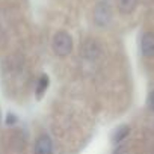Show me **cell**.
Instances as JSON below:
<instances>
[{
  "mask_svg": "<svg viewBox=\"0 0 154 154\" xmlns=\"http://www.w3.org/2000/svg\"><path fill=\"white\" fill-rule=\"evenodd\" d=\"M72 48V39L66 32H57L53 38V50L57 56L65 57Z\"/></svg>",
  "mask_w": 154,
  "mask_h": 154,
  "instance_id": "obj_1",
  "label": "cell"
},
{
  "mask_svg": "<svg viewBox=\"0 0 154 154\" xmlns=\"http://www.w3.org/2000/svg\"><path fill=\"white\" fill-rule=\"evenodd\" d=\"M110 18H112V11H110V6L106 3V2H100L97 6H95V11H94V20L98 26L104 27L110 23Z\"/></svg>",
  "mask_w": 154,
  "mask_h": 154,
  "instance_id": "obj_2",
  "label": "cell"
},
{
  "mask_svg": "<svg viewBox=\"0 0 154 154\" xmlns=\"http://www.w3.org/2000/svg\"><path fill=\"white\" fill-rule=\"evenodd\" d=\"M51 152H53V143L50 136L41 134L35 143V154H51Z\"/></svg>",
  "mask_w": 154,
  "mask_h": 154,
  "instance_id": "obj_3",
  "label": "cell"
},
{
  "mask_svg": "<svg viewBox=\"0 0 154 154\" xmlns=\"http://www.w3.org/2000/svg\"><path fill=\"white\" fill-rule=\"evenodd\" d=\"M82 54H83V57H86L89 60H94V59H97L100 56V45L94 39H88V41L83 42Z\"/></svg>",
  "mask_w": 154,
  "mask_h": 154,
  "instance_id": "obj_4",
  "label": "cell"
},
{
  "mask_svg": "<svg viewBox=\"0 0 154 154\" xmlns=\"http://www.w3.org/2000/svg\"><path fill=\"white\" fill-rule=\"evenodd\" d=\"M140 48H142L143 56H146V57L154 56V33L146 32L142 36V39H140Z\"/></svg>",
  "mask_w": 154,
  "mask_h": 154,
  "instance_id": "obj_5",
  "label": "cell"
},
{
  "mask_svg": "<svg viewBox=\"0 0 154 154\" xmlns=\"http://www.w3.org/2000/svg\"><path fill=\"white\" fill-rule=\"evenodd\" d=\"M137 0H118V8L122 14H130L134 11Z\"/></svg>",
  "mask_w": 154,
  "mask_h": 154,
  "instance_id": "obj_6",
  "label": "cell"
},
{
  "mask_svg": "<svg viewBox=\"0 0 154 154\" xmlns=\"http://www.w3.org/2000/svg\"><path fill=\"white\" fill-rule=\"evenodd\" d=\"M48 83H50L48 75H47V74H42V75L39 77V80L36 82V97H38V98H41V97L44 95L45 89L48 88Z\"/></svg>",
  "mask_w": 154,
  "mask_h": 154,
  "instance_id": "obj_7",
  "label": "cell"
},
{
  "mask_svg": "<svg viewBox=\"0 0 154 154\" xmlns=\"http://www.w3.org/2000/svg\"><path fill=\"white\" fill-rule=\"evenodd\" d=\"M128 131H130V128H128L127 125H122V127H118V128L115 130V133H113V136H112V139H113V142H115V143H118V142H121V140H124V139H125V136L128 134Z\"/></svg>",
  "mask_w": 154,
  "mask_h": 154,
  "instance_id": "obj_8",
  "label": "cell"
},
{
  "mask_svg": "<svg viewBox=\"0 0 154 154\" xmlns=\"http://www.w3.org/2000/svg\"><path fill=\"white\" fill-rule=\"evenodd\" d=\"M148 106H149V109L151 110H154V91L149 94V97H148Z\"/></svg>",
  "mask_w": 154,
  "mask_h": 154,
  "instance_id": "obj_9",
  "label": "cell"
},
{
  "mask_svg": "<svg viewBox=\"0 0 154 154\" xmlns=\"http://www.w3.org/2000/svg\"><path fill=\"white\" fill-rule=\"evenodd\" d=\"M113 154H130V152H128V149H127V148L121 146V148H118V149H116Z\"/></svg>",
  "mask_w": 154,
  "mask_h": 154,
  "instance_id": "obj_10",
  "label": "cell"
}]
</instances>
